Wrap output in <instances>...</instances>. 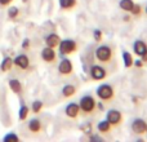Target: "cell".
<instances>
[{
    "instance_id": "obj_15",
    "label": "cell",
    "mask_w": 147,
    "mask_h": 142,
    "mask_svg": "<svg viewBox=\"0 0 147 142\" xmlns=\"http://www.w3.org/2000/svg\"><path fill=\"white\" fill-rule=\"evenodd\" d=\"M27 128L30 132L32 133H39L41 131V122L39 119H31L27 124Z\"/></svg>"
},
{
    "instance_id": "obj_17",
    "label": "cell",
    "mask_w": 147,
    "mask_h": 142,
    "mask_svg": "<svg viewBox=\"0 0 147 142\" xmlns=\"http://www.w3.org/2000/svg\"><path fill=\"white\" fill-rule=\"evenodd\" d=\"M12 67H13V58H10V57H5V58L1 61L0 70H1L3 72H8V71L12 70Z\"/></svg>"
},
{
    "instance_id": "obj_1",
    "label": "cell",
    "mask_w": 147,
    "mask_h": 142,
    "mask_svg": "<svg viewBox=\"0 0 147 142\" xmlns=\"http://www.w3.org/2000/svg\"><path fill=\"white\" fill-rule=\"evenodd\" d=\"M96 106H97V102L94 99V97L90 96V94L83 96L80 98V102H79L80 111H83L84 114H92L96 110Z\"/></svg>"
},
{
    "instance_id": "obj_6",
    "label": "cell",
    "mask_w": 147,
    "mask_h": 142,
    "mask_svg": "<svg viewBox=\"0 0 147 142\" xmlns=\"http://www.w3.org/2000/svg\"><path fill=\"white\" fill-rule=\"evenodd\" d=\"M89 75L93 80H103L107 75V71L105 67L99 66V65H93L89 70Z\"/></svg>"
},
{
    "instance_id": "obj_30",
    "label": "cell",
    "mask_w": 147,
    "mask_h": 142,
    "mask_svg": "<svg viewBox=\"0 0 147 142\" xmlns=\"http://www.w3.org/2000/svg\"><path fill=\"white\" fill-rule=\"evenodd\" d=\"M12 0H0V5H8Z\"/></svg>"
},
{
    "instance_id": "obj_4",
    "label": "cell",
    "mask_w": 147,
    "mask_h": 142,
    "mask_svg": "<svg viewBox=\"0 0 147 142\" xmlns=\"http://www.w3.org/2000/svg\"><path fill=\"white\" fill-rule=\"evenodd\" d=\"M58 48L59 53L62 56H66V54H71L78 51V43L72 39H62L58 44Z\"/></svg>"
},
{
    "instance_id": "obj_25",
    "label": "cell",
    "mask_w": 147,
    "mask_h": 142,
    "mask_svg": "<svg viewBox=\"0 0 147 142\" xmlns=\"http://www.w3.org/2000/svg\"><path fill=\"white\" fill-rule=\"evenodd\" d=\"M3 141H4V142H9V141L18 142V141H20V137H18V136L16 135V133H8V135H5V136H4Z\"/></svg>"
},
{
    "instance_id": "obj_33",
    "label": "cell",
    "mask_w": 147,
    "mask_h": 142,
    "mask_svg": "<svg viewBox=\"0 0 147 142\" xmlns=\"http://www.w3.org/2000/svg\"><path fill=\"white\" fill-rule=\"evenodd\" d=\"M141 58H142V61H143V62H147V51L142 54V57H141Z\"/></svg>"
},
{
    "instance_id": "obj_34",
    "label": "cell",
    "mask_w": 147,
    "mask_h": 142,
    "mask_svg": "<svg viewBox=\"0 0 147 142\" xmlns=\"http://www.w3.org/2000/svg\"><path fill=\"white\" fill-rule=\"evenodd\" d=\"M146 14H147V7H146Z\"/></svg>"
},
{
    "instance_id": "obj_9",
    "label": "cell",
    "mask_w": 147,
    "mask_h": 142,
    "mask_svg": "<svg viewBox=\"0 0 147 142\" xmlns=\"http://www.w3.org/2000/svg\"><path fill=\"white\" fill-rule=\"evenodd\" d=\"M74 70V66H72V62L70 61L69 58H63L61 62L58 64V72L61 75H70Z\"/></svg>"
},
{
    "instance_id": "obj_27",
    "label": "cell",
    "mask_w": 147,
    "mask_h": 142,
    "mask_svg": "<svg viewBox=\"0 0 147 142\" xmlns=\"http://www.w3.org/2000/svg\"><path fill=\"white\" fill-rule=\"evenodd\" d=\"M102 31L101 30H94L93 31V38H94V40L97 41V43H99V41L102 40Z\"/></svg>"
},
{
    "instance_id": "obj_35",
    "label": "cell",
    "mask_w": 147,
    "mask_h": 142,
    "mask_svg": "<svg viewBox=\"0 0 147 142\" xmlns=\"http://www.w3.org/2000/svg\"><path fill=\"white\" fill-rule=\"evenodd\" d=\"M146 132H147V128H146Z\"/></svg>"
},
{
    "instance_id": "obj_8",
    "label": "cell",
    "mask_w": 147,
    "mask_h": 142,
    "mask_svg": "<svg viewBox=\"0 0 147 142\" xmlns=\"http://www.w3.org/2000/svg\"><path fill=\"white\" fill-rule=\"evenodd\" d=\"M41 60H43L44 62H48V64H51V62H54L56 61V52H54V48H51V47H45V48L41 49Z\"/></svg>"
},
{
    "instance_id": "obj_29",
    "label": "cell",
    "mask_w": 147,
    "mask_h": 142,
    "mask_svg": "<svg viewBox=\"0 0 147 142\" xmlns=\"http://www.w3.org/2000/svg\"><path fill=\"white\" fill-rule=\"evenodd\" d=\"M133 65H134L136 67H138V69H141V67L143 66V61L142 60H136V61L133 62Z\"/></svg>"
},
{
    "instance_id": "obj_5",
    "label": "cell",
    "mask_w": 147,
    "mask_h": 142,
    "mask_svg": "<svg viewBox=\"0 0 147 142\" xmlns=\"http://www.w3.org/2000/svg\"><path fill=\"white\" fill-rule=\"evenodd\" d=\"M106 120L112 125V127H117L121 124L123 122V114L116 109H111L107 111L106 114Z\"/></svg>"
},
{
    "instance_id": "obj_21",
    "label": "cell",
    "mask_w": 147,
    "mask_h": 142,
    "mask_svg": "<svg viewBox=\"0 0 147 142\" xmlns=\"http://www.w3.org/2000/svg\"><path fill=\"white\" fill-rule=\"evenodd\" d=\"M58 4L61 9H71L76 5V0H58Z\"/></svg>"
},
{
    "instance_id": "obj_26",
    "label": "cell",
    "mask_w": 147,
    "mask_h": 142,
    "mask_svg": "<svg viewBox=\"0 0 147 142\" xmlns=\"http://www.w3.org/2000/svg\"><path fill=\"white\" fill-rule=\"evenodd\" d=\"M141 12H142V8H141V5H140V4H134L133 9L130 10V13H132L133 16H137V17L141 14Z\"/></svg>"
},
{
    "instance_id": "obj_14",
    "label": "cell",
    "mask_w": 147,
    "mask_h": 142,
    "mask_svg": "<svg viewBox=\"0 0 147 142\" xmlns=\"http://www.w3.org/2000/svg\"><path fill=\"white\" fill-rule=\"evenodd\" d=\"M59 41H61V38H59L57 34H54V32L49 34V35L45 38L47 47H51V48H56V47H58Z\"/></svg>"
},
{
    "instance_id": "obj_10",
    "label": "cell",
    "mask_w": 147,
    "mask_h": 142,
    "mask_svg": "<svg viewBox=\"0 0 147 142\" xmlns=\"http://www.w3.org/2000/svg\"><path fill=\"white\" fill-rule=\"evenodd\" d=\"M65 114H66L67 118L70 119H76L80 114V107H79V103H75V102H71L69 103L66 107H65Z\"/></svg>"
},
{
    "instance_id": "obj_31",
    "label": "cell",
    "mask_w": 147,
    "mask_h": 142,
    "mask_svg": "<svg viewBox=\"0 0 147 142\" xmlns=\"http://www.w3.org/2000/svg\"><path fill=\"white\" fill-rule=\"evenodd\" d=\"M96 107H98L99 111H105V107H103V105H102L101 102H99V103H97V106H96Z\"/></svg>"
},
{
    "instance_id": "obj_18",
    "label": "cell",
    "mask_w": 147,
    "mask_h": 142,
    "mask_svg": "<svg viewBox=\"0 0 147 142\" xmlns=\"http://www.w3.org/2000/svg\"><path fill=\"white\" fill-rule=\"evenodd\" d=\"M111 127H112V125L110 124L106 119L102 120V122H99L98 124H97V129H98V132L99 133H103V135H105V133H109L110 131H111Z\"/></svg>"
},
{
    "instance_id": "obj_7",
    "label": "cell",
    "mask_w": 147,
    "mask_h": 142,
    "mask_svg": "<svg viewBox=\"0 0 147 142\" xmlns=\"http://www.w3.org/2000/svg\"><path fill=\"white\" fill-rule=\"evenodd\" d=\"M13 65H16V66L21 70H27L28 67H30V58L23 53L18 54V56H16V58L13 60Z\"/></svg>"
},
{
    "instance_id": "obj_19",
    "label": "cell",
    "mask_w": 147,
    "mask_h": 142,
    "mask_svg": "<svg viewBox=\"0 0 147 142\" xmlns=\"http://www.w3.org/2000/svg\"><path fill=\"white\" fill-rule=\"evenodd\" d=\"M134 7V1L133 0H120L119 1V8L124 12H130Z\"/></svg>"
},
{
    "instance_id": "obj_16",
    "label": "cell",
    "mask_w": 147,
    "mask_h": 142,
    "mask_svg": "<svg viewBox=\"0 0 147 142\" xmlns=\"http://www.w3.org/2000/svg\"><path fill=\"white\" fill-rule=\"evenodd\" d=\"M62 94H63L65 98H71L72 96L76 94V87L72 85V84H66L62 88Z\"/></svg>"
},
{
    "instance_id": "obj_20",
    "label": "cell",
    "mask_w": 147,
    "mask_h": 142,
    "mask_svg": "<svg viewBox=\"0 0 147 142\" xmlns=\"http://www.w3.org/2000/svg\"><path fill=\"white\" fill-rule=\"evenodd\" d=\"M123 61H124V66L125 67H132L134 60H133V56L129 53V52L124 51L123 52Z\"/></svg>"
},
{
    "instance_id": "obj_24",
    "label": "cell",
    "mask_w": 147,
    "mask_h": 142,
    "mask_svg": "<svg viewBox=\"0 0 147 142\" xmlns=\"http://www.w3.org/2000/svg\"><path fill=\"white\" fill-rule=\"evenodd\" d=\"M18 16H20V9H18L17 7H10L9 9H8V17H9L10 20H16Z\"/></svg>"
},
{
    "instance_id": "obj_28",
    "label": "cell",
    "mask_w": 147,
    "mask_h": 142,
    "mask_svg": "<svg viewBox=\"0 0 147 142\" xmlns=\"http://www.w3.org/2000/svg\"><path fill=\"white\" fill-rule=\"evenodd\" d=\"M22 48L23 49H28V48H30V39H25V40H23Z\"/></svg>"
},
{
    "instance_id": "obj_3",
    "label": "cell",
    "mask_w": 147,
    "mask_h": 142,
    "mask_svg": "<svg viewBox=\"0 0 147 142\" xmlns=\"http://www.w3.org/2000/svg\"><path fill=\"white\" fill-rule=\"evenodd\" d=\"M112 49L110 45H99L98 48H96V58L98 60L99 62H103V64H107L112 60Z\"/></svg>"
},
{
    "instance_id": "obj_12",
    "label": "cell",
    "mask_w": 147,
    "mask_h": 142,
    "mask_svg": "<svg viewBox=\"0 0 147 142\" xmlns=\"http://www.w3.org/2000/svg\"><path fill=\"white\" fill-rule=\"evenodd\" d=\"M147 51V45L145 41L142 40H136L134 44H133V52L134 54H137L138 57H142V54Z\"/></svg>"
},
{
    "instance_id": "obj_13",
    "label": "cell",
    "mask_w": 147,
    "mask_h": 142,
    "mask_svg": "<svg viewBox=\"0 0 147 142\" xmlns=\"http://www.w3.org/2000/svg\"><path fill=\"white\" fill-rule=\"evenodd\" d=\"M8 85H9V89L13 92V93L16 94H21L22 93V83H21L18 79H10L9 81H8Z\"/></svg>"
},
{
    "instance_id": "obj_11",
    "label": "cell",
    "mask_w": 147,
    "mask_h": 142,
    "mask_svg": "<svg viewBox=\"0 0 147 142\" xmlns=\"http://www.w3.org/2000/svg\"><path fill=\"white\" fill-rule=\"evenodd\" d=\"M147 128V123L141 118H137V119L133 120L132 123V131L136 133V135H143L146 132Z\"/></svg>"
},
{
    "instance_id": "obj_2",
    "label": "cell",
    "mask_w": 147,
    "mask_h": 142,
    "mask_svg": "<svg viewBox=\"0 0 147 142\" xmlns=\"http://www.w3.org/2000/svg\"><path fill=\"white\" fill-rule=\"evenodd\" d=\"M96 93H97V97L105 102L111 101L115 96V91H114V88H112V85H110V84H107V83L101 84V85L97 88Z\"/></svg>"
},
{
    "instance_id": "obj_32",
    "label": "cell",
    "mask_w": 147,
    "mask_h": 142,
    "mask_svg": "<svg viewBox=\"0 0 147 142\" xmlns=\"http://www.w3.org/2000/svg\"><path fill=\"white\" fill-rule=\"evenodd\" d=\"M90 140H92V141H101L102 138L98 137V136H90Z\"/></svg>"
},
{
    "instance_id": "obj_23",
    "label": "cell",
    "mask_w": 147,
    "mask_h": 142,
    "mask_svg": "<svg viewBox=\"0 0 147 142\" xmlns=\"http://www.w3.org/2000/svg\"><path fill=\"white\" fill-rule=\"evenodd\" d=\"M44 107V103L40 101V99H36V101L32 102V105H31V111L34 112V114H39V112L43 110Z\"/></svg>"
},
{
    "instance_id": "obj_22",
    "label": "cell",
    "mask_w": 147,
    "mask_h": 142,
    "mask_svg": "<svg viewBox=\"0 0 147 142\" xmlns=\"http://www.w3.org/2000/svg\"><path fill=\"white\" fill-rule=\"evenodd\" d=\"M28 112H30V109H28V106H26V105H22V106L20 107V111H18V119H20L21 122L26 120V119H27V116H28Z\"/></svg>"
}]
</instances>
